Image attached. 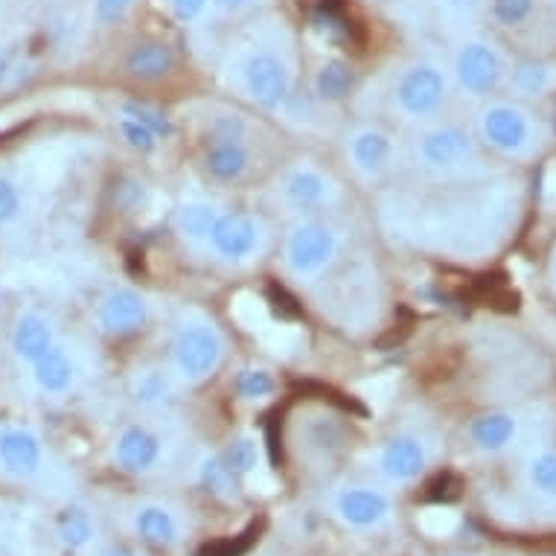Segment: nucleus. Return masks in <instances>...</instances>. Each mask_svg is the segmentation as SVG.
Here are the masks:
<instances>
[{
	"label": "nucleus",
	"mask_w": 556,
	"mask_h": 556,
	"mask_svg": "<svg viewBox=\"0 0 556 556\" xmlns=\"http://www.w3.org/2000/svg\"><path fill=\"white\" fill-rule=\"evenodd\" d=\"M417 161L434 175H460L478 164V149L466 128L440 123L417 137Z\"/></svg>",
	"instance_id": "423d86ee"
},
{
	"label": "nucleus",
	"mask_w": 556,
	"mask_h": 556,
	"mask_svg": "<svg viewBox=\"0 0 556 556\" xmlns=\"http://www.w3.org/2000/svg\"><path fill=\"white\" fill-rule=\"evenodd\" d=\"M478 128L486 147L513 157L530 155L539 143V128L528 111L516 102H490L478 114Z\"/></svg>",
	"instance_id": "39448f33"
},
{
	"label": "nucleus",
	"mask_w": 556,
	"mask_h": 556,
	"mask_svg": "<svg viewBox=\"0 0 556 556\" xmlns=\"http://www.w3.org/2000/svg\"><path fill=\"white\" fill-rule=\"evenodd\" d=\"M510 74V64L504 59L502 47L483 36H466L457 41L452 55V76L455 85L472 100L493 97Z\"/></svg>",
	"instance_id": "7ed1b4c3"
},
{
	"label": "nucleus",
	"mask_w": 556,
	"mask_h": 556,
	"mask_svg": "<svg viewBox=\"0 0 556 556\" xmlns=\"http://www.w3.org/2000/svg\"><path fill=\"white\" fill-rule=\"evenodd\" d=\"M283 199L298 207V211H320L329 207L338 199V184L332 181V175L324 173L318 164L312 161H298L289 166V173L283 175Z\"/></svg>",
	"instance_id": "9d476101"
},
{
	"label": "nucleus",
	"mask_w": 556,
	"mask_h": 556,
	"mask_svg": "<svg viewBox=\"0 0 556 556\" xmlns=\"http://www.w3.org/2000/svg\"><path fill=\"white\" fill-rule=\"evenodd\" d=\"M393 155H396V143L379 126L356 128L346 140V157L358 178H365V181H379L382 175L391 173Z\"/></svg>",
	"instance_id": "9b49d317"
},
{
	"label": "nucleus",
	"mask_w": 556,
	"mask_h": 556,
	"mask_svg": "<svg viewBox=\"0 0 556 556\" xmlns=\"http://www.w3.org/2000/svg\"><path fill=\"white\" fill-rule=\"evenodd\" d=\"M545 15H547V24H551L556 33V0H545Z\"/></svg>",
	"instance_id": "ea45409f"
},
{
	"label": "nucleus",
	"mask_w": 556,
	"mask_h": 556,
	"mask_svg": "<svg viewBox=\"0 0 556 556\" xmlns=\"http://www.w3.org/2000/svg\"><path fill=\"white\" fill-rule=\"evenodd\" d=\"M254 0H213V10L219 12V15H239V12H245Z\"/></svg>",
	"instance_id": "58836bf2"
},
{
	"label": "nucleus",
	"mask_w": 556,
	"mask_h": 556,
	"mask_svg": "<svg viewBox=\"0 0 556 556\" xmlns=\"http://www.w3.org/2000/svg\"><path fill=\"white\" fill-rule=\"evenodd\" d=\"M265 230L254 216L245 213H225L219 211L216 222H213L207 245L213 248V254L225 260V263H248L263 251Z\"/></svg>",
	"instance_id": "1a4fd4ad"
},
{
	"label": "nucleus",
	"mask_w": 556,
	"mask_h": 556,
	"mask_svg": "<svg viewBox=\"0 0 556 556\" xmlns=\"http://www.w3.org/2000/svg\"><path fill=\"white\" fill-rule=\"evenodd\" d=\"M519 434V420L510 410H490L469 426V438L481 452H502Z\"/></svg>",
	"instance_id": "a211bd4d"
},
{
	"label": "nucleus",
	"mask_w": 556,
	"mask_h": 556,
	"mask_svg": "<svg viewBox=\"0 0 556 556\" xmlns=\"http://www.w3.org/2000/svg\"><path fill=\"white\" fill-rule=\"evenodd\" d=\"M457 525V516L448 507H434V510H426L420 516V528L429 533V536H446L452 533Z\"/></svg>",
	"instance_id": "4c0bfd02"
},
{
	"label": "nucleus",
	"mask_w": 556,
	"mask_h": 556,
	"mask_svg": "<svg viewBox=\"0 0 556 556\" xmlns=\"http://www.w3.org/2000/svg\"><path fill=\"white\" fill-rule=\"evenodd\" d=\"M102 556H135V554H131L128 547H114V551H105Z\"/></svg>",
	"instance_id": "a19ab883"
},
{
	"label": "nucleus",
	"mask_w": 556,
	"mask_h": 556,
	"mask_svg": "<svg viewBox=\"0 0 556 556\" xmlns=\"http://www.w3.org/2000/svg\"><path fill=\"white\" fill-rule=\"evenodd\" d=\"M216 216H219V207L211 204V201H184L181 207L175 211V228L192 245H207V237H211Z\"/></svg>",
	"instance_id": "5701e85b"
},
{
	"label": "nucleus",
	"mask_w": 556,
	"mask_h": 556,
	"mask_svg": "<svg viewBox=\"0 0 556 556\" xmlns=\"http://www.w3.org/2000/svg\"><path fill=\"white\" fill-rule=\"evenodd\" d=\"M117 128H119V135H123V140H126L131 149H137V152H155V149L164 143L152 128L143 126L140 119L128 117V114H119Z\"/></svg>",
	"instance_id": "c85d7f7f"
},
{
	"label": "nucleus",
	"mask_w": 556,
	"mask_h": 556,
	"mask_svg": "<svg viewBox=\"0 0 556 556\" xmlns=\"http://www.w3.org/2000/svg\"><path fill=\"white\" fill-rule=\"evenodd\" d=\"M123 114L140 119V123L152 128L161 140H169V137H173V119L166 117L164 111L147 105V102H126V105H123Z\"/></svg>",
	"instance_id": "72a5a7b5"
},
{
	"label": "nucleus",
	"mask_w": 556,
	"mask_h": 556,
	"mask_svg": "<svg viewBox=\"0 0 556 556\" xmlns=\"http://www.w3.org/2000/svg\"><path fill=\"white\" fill-rule=\"evenodd\" d=\"M24 199H21V187L12 181L10 175H0V225H12L21 216Z\"/></svg>",
	"instance_id": "f704fd0d"
},
{
	"label": "nucleus",
	"mask_w": 556,
	"mask_h": 556,
	"mask_svg": "<svg viewBox=\"0 0 556 556\" xmlns=\"http://www.w3.org/2000/svg\"><path fill=\"white\" fill-rule=\"evenodd\" d=\"M507 83L519 97H542L556 85V64L545 59H521L510 67Z\"/></svg>",
	"instance_id": "4be33fe9"
},
{
	"label": "nucleus",
	"mask_w": 556,
	"mask_h": 556,
	"mask_svg": "<svg viewBox=\"0 0 556 556\" xmlns=\"http://www.w3.org/2000/svg\"><path fill=\"white\" fill-rule=\"evenodd\" d=\"M440 15L452 27H469L486 10V0H438Z\"/></svg>",
	"instance_id": "2f4dec72"
},
{
	"label": "nucleus",
	"mask_w": 556,
	"mask_h": 556,
	"mask_svg": "<svg viewBox=\"0 0 556 556\" xmlns=\"http://www.w3.org/2000/svg\"><path fill=\"white\" fill-rule=\"evenodd\" d=\"M161 452H164L161 438L149 426H140V422L126 426L117 434V443H114V460H117L119 469H126L131 475H143L149 469H155L157 460H161Z\"/></svg>",
	"instance_id": "2eb2a0df"
},
{
	"label": "nucleus",
	"mask_w": 556,
	"mask_h": 556,
	"mask_svg": "<svg viewBox=\"0 0 556 556\" xmlns=\"http://www.w3.org/2000/svg\"><path fill=\"white\" fill-rule=\"evenodd\" d=\"M225 460H228L237 478H254L260 472V440L251 438V434H242V438L230 443V448L225 452Z\"/></svg>",
	"instance_id": "cd10ccee"
},
{
	"label": "nucleus",
	"mask_w": 556,
	"mask_h": 556,
	"mask_svg": "<svg viewBox=\"0 0 556 556\" xmlns=\"http://www.w3.org/2000/svg\"><path fill=\"white\" fill-rule=\"evenodd\" d=\"M213 10V0H169V12H173V18L184 27H192V24H199L207 12Z\"/></svg>",
	"instance_id": "e433bc0d"
},
{
	"label": "nucleus",
	"mask_w": 556,
	"mask_h": 556,
	"mask_svg": "<svg viewBox=\"0 0 556 556\" xmlns=\"http://www.w3.org/2000/svg\"><path fill=\"white\" fill-rule=\"evenodd\" d=\"M137 536L149 542V545L169 547L181 539V525L175 519V513H169L161 504H147L140 507L135 516Z\"/></svg>",
	"instance_id": "412c9836"
},
{
	"label": "nucleus",
	"mask_w": 556,
	"mask_h": 556,
	"mask_svg": "<svg viewBox=\"0 0 556 556\" xmlns=\"http://www.w3.org/2000/svg\"><path fill=\"white\" fill-rule=\"evenodd\" d=\"M338 245H341L338 233L329 228L327 222H298L286 237V268L301 280H312L332 265V260L338 256Z\"/></svg>",
	"instance_id": "0eeeda50"
},
{
	"label": "nucleus",
	"mask_w": 556,
	"mask_h": 556,
	"mask_svg": "<svg viewBox=\"0 0 556 556\" xmlns=\"http://www.w3.org/2000/svg\"><path fill=\"white\" fill-rule=\"evenodd\" d=\"M336 513L350 528L370 530L391 516V502L374 486H346L336 495Z\"/></svg>",
	"instance_id": "4468645a"
},
{
	"label": "nucleus",
	"mask_w": 556,
	"mask_h": 556,
	"mask_svg": "<svg viewBox=\"0 0 556 556\" xmlns=\"http://www.w3.org/2000/svg\"><path fill=\"white\" fill-rule=\"evenodd\" d=\"M353 85H356V76L350 71V64L341 62V59H329V62L320 64L318 74H315V93L324 102L346 100Z\"/></svg>",
	"instance_id": "393cba45"
},
{
	"label": "nucleus",
	"mask_w": 556,
	"mask_h": 556,
	"mask_svg": "<svg viewBox=\"0 0 556 556\" xmlns=\"http://www.w3.org/2000/svg\"><path fill=\"white\" fill-rule=\"evenodd\" d=\"M97 320H100L102 332H109V336H131L137 329L147 327L149 303L135 289L119 286V289H111L100 301Z\"/></svg>",
	"instance_id": "f8f14e48"
},
{
	"label": "nucleus",
	"mask_w": 556,
	"mask_h": 556,
	"mask_svg": "<svg viewBox=\"0 0 556 556\" xmlns=\"http://www.w3.org/2000/svg\"><path fill=\"white\" fill-rule=\"evenodd\" d=\"M230 71L239 91L260 109H280L292 97L294 62L289 45L277 33H256L230 55Z\"/></svg>",
	"instance_id": "f257e3e1"
},
{
	"label": "nucleus",
	"mask_w": 556,
	"mask_h": 556,
	"mask_svg": "<svg viewBox=\"0 0 556 556\" xmlns=\"http://www.w3.org/2000/svg\"><path fill=\"white\" fill-rule=\"evenodd\" d=\"M135 3L137 0H93V18L100 21L102 27H114V24L128 18Z\"/></svg>",
	"instance_id": "c9c22d12"
},
{
	"label": "nucleus",
	"mask_w": 556,
	"mask_h": 556,
	"mask_svg": "<svg viewBox=\"0 0 556 556\" xmlns=\"http://www.w3.org/2000/svg\"><path fill=\"white\" fill-rule=\"evenodd\" d=\"M29 367H33V379H36V384L45 393H64L74 384V358H71V353L59 341Z\"/></svg>",
	"instance_id": "6ab92c4d"
},
{
	"label": "nucleus",
	"mask_w": 556,
	"mask_h": 556,
	"mask_svg": "<svg viewBox=\"0 0 556 556\" xmlns=\"http://www.w3.org/2000/svg\"><path fill=\"white\" fill-rule=\"evenodd\" d=\"M59 536L67 547H85L93 539V521L88 519V513H64L59 521Z\"/></svg>",
	"instance_id": "7c9ffc66"
},
{
	"label": "nucleus",
	"mask_w": 556,
	"mask_h": 556,
	"mask_svg": "<svg viewBox=\"0 0 556 556\" xmlns=\"http://www.w3.org/2000/svg\"><path fill=\"white\" fill-rule=\"evenodd\" d=\"M530 483L547 498H556V452H539L528 466Z\"/></svg>",
	"instance_id": "c756f323"
},
{
	"label": "nucleus",
	"mask_w": 556,
	"mask_h": 556,
	"mask_svg": "<svg viewBox=\"0 0 556 556\" xmlns=\"http://www.w3.org/2000/svg\"><path fill=\"white\" fill-rule=\"evenodd\" d=\"M539 10H542V0H486V15L493 18L498 29L507 33H525L533 27Z\"/></svg>",
	"instance_id": "b1692460"
},
{
	"label": "nucleus",
	"mask_w": 556,
	"mask_h": 556,
	"mask_svg": "<svg viewBox=\"0 0 556 556\" xmlns=\"http://www.w3.org/2000/svg\"><path fill=\"white\" fill-rule=\"evenodd\" d=\"M429 466L426 443L414 434H396L379 452V472L393 483L417 481Z\"/></svg>",
	"instance_id": "ddd939ff"
},
{
	"label": "nucleus",
	"mask_w": 556,
	"mask_h": 556,
	"mask_svg": "<svg viewBox=\"0 0 556 556\" xmlns=\"http://www.w3.org/2000/svg\"><path fill=\"white\" fill-rule=\"evenodd\" d=\"M551 277H554V283H556V251H554V260H551Z\"/></svg>",
	"instance_id": "37998d69"
},
{
	"label": "nucleus",
	"mask_w": 556,
	"mask_h": 556,
	"mask_svg": "<svg viewBox=\"0 0 556 556\" xmlns=\"http://www.w3.org/2000/svg\"><path fill=\"white\" fill-rule=\"evenodd\" d=\"M3 76H7V55L0 50V83H3Z\"/></svg>",
	"instance_id": "79ce46f5"
},
{
	"label": "nucleus",
	"mask_w": 556,
	"mask_h": 556,
	"mask_svg": "<svg viewBox=\"0 0 556 556\" xmlns=\"http://www.w3.org/2000/svg\"><path fill=\"white\" fill-rule=\"evenodd\" d=\"M225 358V338L201 315L184 318L173 338V367L184 382L199 384L219 370Z\"/></svg>",
	"instance_id": "20e7f679"
},
{
	"label": "nucleus",
	"mask_w": 556,
	"mask_h": 556,
	"mask_svg": "<svg viewBox=\"0 0 556 556\" xmlns=\"http://www.w3.org/2000/svg\"><path fill=\"white\" fill-rule=\"evenodd\" d=\"M126 71L131 79L157 83L175 71V50L161 38H143V41L128 47Z\"/></svg>",
	"instance_id": "f3484780"
},
{
	"label": "nucleus",
	"mask_w": 556,
	"mask_h": 556,
	"mask_svg": "<svg viewBox=\"0 0 556 556\" xmlns=\"http://www.w3.org/2000/svg\"><path fill=\"white\" fill-rule=\"evenodd\" d=\"M173 379H169L166 370H140V374L135 376V382H131V396H135V402H140V405H147V408H152V405H164V402L173 396Z\"/></svg>",
	"instance_id": "bb28decb"
},
{
	"label": "nucleus",
	"mask_w": 556,
	"mask_h": 556,
	"mask_svg": "<svg viewBox=\"0 0 556 556\" xmlns=\"http://www.w3.org/2000/svg\"><path fill=\"white\" fill-rule=\"evenodd\" d=\"M237 393L242 400H265L274 393V379L263 367H245L237 376Z\"/></svg>",
	"instance_id": "473e14b6"
},
{
	"label": "nucleus",
	"mask_w": 556,
	"mask_h": 556,
	"mask_svg": "<svg viewBox=\"0 0 556 556\" xmlns=\"http://www.w3.org/2000/svg\"><path fill=\"white\" fill-rule=\"evenodd\" d=\"M0 466L18 478H33L45 466V446L27 429L0 431Z\"/></svg>",
	"instance_id": "dca6fc26"
},
{
	"label": "nucleus",
	"mask_w": 556,
	"mask_h": 556,
	"mask_svg": "<svg viewBox=\"0 0 556 556\" xmlns=\"http://www.w3.org/2000/svg\"><path fill=\"white\" fill-rule=\"evenodd\" d=\"M448 91H452V79L446 67L434 59H417L405 64L393 83V109L405 119L426 123L446 109Z\"/></svg>",
	"instance_id": "f03ea898"
},
{
	"label": "nucleus",
	"mask_w": 556,
	"mask_h": 556,
	"mask_svg": "<svg viewBox=\"0 0 556 556\" xmlns=\"http://www.w3.org/2000/svg\"><path fill=\"white\" fill-rule=\"evenodd\" d=\"M55 344V336L50 324H47L41 315L36 312H24L15 324V332H12V346H15V353L18 358H24L27 365L38 362V358L45 356L47 350Z\"/></svg>",
	"instance_id": "aec40b11"
},
{
	"label": "nucleus",
	"mask_w": 556,
	"mask_h": 556,
	"mask_svg": "<svg viewBox=\"0 0 556 556\" xmlns=\"http://www.w3.org/2000/svg\"><path fill=\"white\" fill-rule=\"evenodd\" d=\"M199 478L204 483V490L216 498H225V502H233L237 498V475L228 466L225 455H213L201 460Z\"/></svg>",
	"instance_id": "a878e982"
},
{
	"label": "nucleus",
	"mask_w": 556,
	"mask_h": 556,
	"mask_svg": "<svg viewBox=\"0 0 556 556\" xmlns=\"http://www.w3.org/2000/svg\"><path fill=\"white\" fill-rule=\"evenodd\" d=\"M204 166L222 184L239 181L251 169V149L245 143L242 119L230 114L213 119L211 143L204 149Z\"/></svg>",
	"instance_id": "6e6552de"
}]
</instances>
